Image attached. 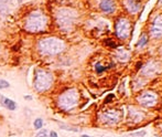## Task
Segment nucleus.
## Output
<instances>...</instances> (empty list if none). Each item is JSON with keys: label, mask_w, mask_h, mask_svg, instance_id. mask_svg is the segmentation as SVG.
I'll list each match as a JSON object with an SVG mask.
<instances>
[{"label": "nucleus", "mask_w": 162, "mask_h": 137, "mask_svg": "<svg viewBox=\"0 0 162 137\" xmlns=\"http://www.w3.org/2000/svg\"><path fill=\"white\" fill-rule=\"evenodd\" d=\"M49 23V18L45 15L43 11L35 10L32 11L27 20H25V30L31 33H38V32H42L46 29Z\"/></svg>", "instance_id": "nucleus-1"}, {"label": "nucleus", "mask_w": 162, "mask_h": 137, "mask_svg": "<svg viewBox=\"0 0 162 137\" xmlns=\"http://www.w3.org/2000/svg\"><path fill=\"white\" fill-rule=\"evenodd\" d=\"M38 49L43 56H56L65 50V42L60 38H43L38 43Z\"/></svg>", "instance_id": "nucleus-2"}, {"label": "nucleus", "mask_w": 162, "mask_h": 137, "mask_svg": "<svg viewBox=\"0 0 162 137\" xmlns=\"http://www.w3.org/2000/svg\"><path fill=\"white\" fill-rule=\"evenodd\" d=\"M79 95L76 89H69L59 96L58 104L61 110L65 112H71L79 105Z\"/></svg>", "instance_id": "nucleus-3"}, {"label": "nucleus", "mask_w": 162, "mask_h": 137, "mask_svg": "<svg viewBox=\"0 0 162 137\" xmlns=\"http://www.w3.org/2000/svg\"><path fill=\"white\" fill-rule=\"evenodd\" d=\"M53 75L50 72L45 70H38L35 71L34 75V82H33V86L34 90L39 93L48 91L50 87L53 84Z\"/></svg>", "instance_id": "nucleus-4"}, {"label": "nucleus", "mask_w": 162, "mask_h": 137, "mask_svg": "<svg viewBox=\"0 0 162 137\" xmlns=\"http://www.w3.org/2000/svg\"><path fill=\"white\" fill-rule=\"evenodd\" d=\"M76 12L69 8H61L56 12V23L62 30H69L76 20Z\"/></svg>", "instance_id": "nucleus-5"}, {"label": "nucleus", "mask_w": 162, "mask_h": 137, "mask_svg": "<svg viewBox=\"0 0 162 137\" xmlns=\"http://www.w3.org/2000/svg\"><path fill=\"white\" fill-rule=\"evenodd\" d=\"M115 30H116V34H117V37L119 39L126 40L128 37H129V34H130L131 23L126 18H119L116 21Z\"/></svg>", "instance_id": "nucleus-6"}, {"label": "nucleus", "mask_w": 162, "mask_h": 137, "mask_svg": "<svg viewBox=\"0 0 162 137\" xmlns=\"http://www.w3.org/2000/svg\"><path fill=\"white\" fill-rule=\"evenodd\" d=\"M137 101L139 102V104H141L144 107H151L153 105L157 104L158 96L157 94H154L151 91H146L141 93L139 96L137 97Z\"/></svg>", "instance_id": "nucleus-7"}, {"label": "nucleus", "mask_w": 162, "mask_h": 137, "mask_svg": "<svg viewBox=\"0 0 162 137\" xmlns=\"http://www.w3.org/2000/svg\"><path fill=\"white\" fill-rule=\"evenodd\" d=\"M100 121L107 125H115L120 121V113L116 110H107L102 113Z\"/></svg>", "instance_id": "nucleus-8"}, {"label": "nucleus", "mask_w": 162, "mask_h": 137, "mask_svg": "<svg viewBox=\"0 0 162 137\" xmlns=\"http://www.w3.org/2000/svg\"><path fill=\"white\" fill-rule=\"evenodd\" d=\"M150 33L152 38L159 39L162 37V17L161 15H156L151 23L150 28Z\"/></svg>", "instance_id": "nucleus-9"}, {"label": "nucleus", "mask_w": 162, "mask_h": 137, "mask_svg": "<svg viewBox=\"0 0 162 137\" xmlns=\"http://www.w3.org/2000/svg\"><path fill=\"white\" fill-rule=\"evenodd\" d=\"M99 8L103 12L106 13H114L116 10V4L114 0H100Z\"/></svg>", "instance_id": "nucleus-10"}, {"label": "nucleus", "mask_w": 162, "mask_h": 137, "mask_svg": "<svg viewBox=\"0 0 162 137\" xmlns=\"http://www.w3.org/2000/svg\"><path fill=\"white\" fill-rule=\"evenodd\" d=\"M125 5L127 7V10L130 13H137L138 11L140 10V1L139 0H126Z\"/></svg>", "instance_id": "nucleus-11"}, {"label": "nucleus", "mask_w": 162, "mask_h": 137, "mask_svg": "<svg viewBox=\"0 0 162 137\" xmlns=\"http://www.w3.org/2000/svg\"><path fill=\"white\" fill-rule=\"evenodd\" d=\"M0 103H1L6 108L10 110V111H15V108H17V104H15V101H12V100H10V98H7V97L2 96V95H0Z\"/></svg>", "instance_id": "nucleus-12"}, {"label": "nucleus", "mask_w": 162, "mask_h": 137, "mask_svg": "<svg viewBox=\"0 0 162 137\" xmlns=\"http://www.w3.org/2000/svg\"><path fill=\"white\" fill-rule=\"evenodd\" d=\"M117 58L118 60H120L121 62H126L130 59V54L127 50H125L123 48H120L117 51Z\"/></svg>", "instance_id": "nucleus-13"}, {"label": "nucleus", "mask_w": 162, "mask_h": 137, "mask_svg": "<svg viewBox=\"0 0 162 137\" xmlns=\"http://www.w3.org/2000/svg\"><path fill=\"white\" fill-rule=\"evenodd\" d=\"M156 72H157V66H156L154 62H149L144 67V70H143V73L148 74L149 76H152Z\"/></svg>", "instance_id": "nucleus-14"}, {"label": "nucleus", "mask_w": 162, "mask_h": 137, "mask_svg": "<svg viewBox=\"0 0 162 137\" xmlns=\"http://www.w3.org/2000/svg\"><path fill=\"white\" fill-rule=\"evenodd\" d=\"M129 118L133 121V122H140L143 118V114L140 113L139 111H136V110H131L129 111Z\"/></svg>", "instance_id": "nucleus-15"}, {"label": "nucleus", "mask_w": 162, "mask_h": 137, "mask_svg": "<svg viewBox=\"0 0 162 137\" xmlns=\"http://www.w3.org/2000/svg\"><path fill=\"white\" fill-rule=\"evenodd\" d=\"M148 43V37L146 33H142L141 34V37H140V39H139V41L137 42V46H139V48H143L144 46H147Z\"/></svg>", "instance_id": "nucleus-16"}, {"label": "nucleus", "mask_w": 162, "mask_h": 137, "mask_svg": "<svg viewBox=\"0 0 162 137\" xmlns=\"http://www.w3.org/2000/svg\"><path fill=\"white\" fill-rule=\"evenodd\" d=\"M33 126H34L35 129H41L43 127V119L42 118H36L33 123Z\"/></svg>", "instance_id": "nucleus-17"}, {"label": "nucleus", "mask_w": 162, "mask_h": 137, "mask_svg": "<svg viewBox=\"0 0 162 137\" xmlns=\"http://www.w3.org/2000/svg\"><path fill=\"white\" fill-rule=\"evenodd\" d=\"M105 44L108 46H110V48H113V49H115V48L117 46V44H116L113 40H110V39H106V40H105Z\"/></svg>", "instance_id": "nucleus-18"}, {"label": "nucleus", "mask_w": 162, "mask_h": 137, "mask_svg": "<svg viewBox=\"0 0 162 137\" xmlns=\"http://www.w3.org/2000/svg\"><path fill=\"white\" fill-rule=\"evenodd\" d=\"M8 87H10L9 82L6 80H0V89H8Z\"/></svg>", "instance_id": "nucleus-19"}, {"label": "nucleus", "mask_w": 162, "mask_h": 137, "mask_svg": "<svg viewBox=\"0 0 162 137\" xmlns=\"http://www.w3.org/2000/svg\"><path fill=\"white\" fill-rule=\"evenodd\" d=\"M95 70H96V72H97V73H102L103 71H105V70H106V67L102 66V64H100V63H97V64L95 65Z\"/></svg>", "instance_id": "nucleus-20"}, {"label": "nucleus", "mask_w": 162, "mask_h": 137, "mask_svg": "<svg viewBox=\"0 0 162 137\" xmlns=\"http://www.w3.org/2000/svg\"><path fill=\"white\" fill-rule=\"evenodd\" d=\"M35 137H49V135H48V131H46V129L40 131V132L36 134V136Z\"/></svg>", "instance_id": "nucleus-21"}, {"label": "nucleus", "mask_w": 162, "mask_h": 137, "mask_svg": "<svg viewBox=\"0 0 162 137\" xmlns=\"http://www.w3.org/2000/svg\"><path fill=\"white\" fill-rule=\"evenodd\" d=\"M114 97H115L114 96V94H109V95L105 98V103H109V101H110V100H113Z\"/></svg>", "instance_id": "nucleus-22"}, {"label": "nucleus", "mask_w": 162, "mask_h": 137, "mask_svg": "<svg viewBox=\"0 0 162 137\" xmlns=\"http://www.w3.org/2000/svg\"><path fill=\"white\" fill-rule=\"evenodd\" d=\"M49 137H59V135H58V133H56V132H54V131H51V132H50Z\"/></svg>", "instance_id": "nucleus-23"}, {"label": "nucleus", "mask_w": 162, "mask_h": 137, "mask_svg": "<svg viewBox=\"0 0 162 137\" xmlns=\"http://www.w3.org/2000/svg\"><path fill=\"white\" fill-rule=\"evenodd\" d=\"M141 67V63H139V64H137V69H140Z\"/></svg>", "instance_id": "nucleus-24"}, {"label": "nucleus", "mask_w": 162, "mask_h": 137, "mask_svg": "<svg viewBox=\"0 0 162 137\" xmlns=\"http://www.w3.org/2000/svg\"><path fill=\"white\" fill-rule=\"evenodd\" d=\"M81 137H92V136H88V135H82Z\"/></svg>", "instance_id": "nucleus-25"}, {"label": "nucleus", "mask_w": 162, "mask_h": 137, "mask_svg": "<svg viewBox=\"0 0 162 137\" xmlns=\"http://www.w3.org/2000/svg\"><path fill=\"white\" fill-rule=\"evenodd\" d=\"M160 2H162V0H160Z\"/></svg>", "instance_id": "nucleus-26"}]
</instances>
